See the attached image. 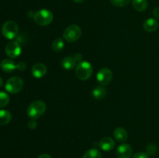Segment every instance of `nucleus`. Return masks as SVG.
Listing matches in <instances>:
<instances>
[{"label": "nucleus", "mask_w": 159, "mask_h": 158, "mask_svg": "<svg viewBox=\"0 0 159 158\" xmlns=\"http://www.w3.org/2000/svg\"><path fill=\"white\" fill-rule=\"evenodd\" d=\"M93 72V68L91 64L86 60H82L78 64L75 68V74L81 81H86L91 77Z\"/></svg>", "instance_id": "2"}, {"label": "nucleus", "mask_w": 159, "mask_h": 158, "mask_svg": "<svg viewBox=\"0 0 159 158\" xmlns=\"http://www.w3.org/2000/svg\"><path fill=\"white\" fill-rule=\"evenodd\" d=\"M35 120L36 119H31V120H30L29 122H28V127H29V129H34L37 128V123Z\"/></svg>", "instance_id": "25"}, {"label": "nucleus", "mask_w": 159, "mask_h": 158, "mask_svg": "<svg viewBox=\"0 0 159 158\" xmlns=\"http://www.w3.org/2000/svg\"><path fill=\"white\" fill-rule=\"evenodd\" d=\"M99 147L103 151H110L114 149L115 141L111 137L106 136L99 141Z\"/></svg>", "instance_id": "11"}, {"label": "nucleus", "mask_w": 159, "mask_h": 158, "mask_svg": "<svg viewBox=\"0 0 159 158\" xmlns=\"http://www.w3.org/2000/svg\"><path fill=\"white\" fill-rule=\"evenodd\" d=\"M16 68L18 70H20V71H24V70L26 69V64L23 61L19 62L16 64Z\"/></svg>", "instance_id": "26"}, {"label": "nucleus", "mask_w": 159, "mask_h": 158, "mask_svg": "<svg viewBox=\"0 0 159 158\" xmlns=\"http://www.w3.org/2000/svg\"><path fill=\"white\" fill-rule=\"evenodd\" d=\"M53 19V13L48 9H40L35 12L34 15V20L36 24L40 26H45L51 24Z\"/></svg>", "instance_id": "3"}, {"label": "nucleus", "mask_w": 159, "mask_h": 158, "mask_svg": "<svg viewBox=\"0 0 159 158\" xmlns=\"http://www.w3.org/2000/svg\"><path fill=\"white\" fill-rule=\"evenodd\" d=\"M132 5L134 8L138 12L145 11L148 6L147 0H132Z\"/></svg>", "instance_id": "18"}, {"label": "nucleus", "mask_w": 159, "mask_h": 158, "mask_svg": "<svg viewBox=\"0 0 159 158\" xmlns=\"http://www.w3.org/2000/svg\"><path fill=\"white\" fill-rule=\"evenodd\" d=\"M38 158H51V156L50 155L47 154V153H43V154L40 155L38 156Z\"/></svg>", "instance_id": "29"}, {"label": "nucleus", "mask_w": 159, "mask_h": 158, "mask_svg": "<svg viewBox=\"0 0 159 158\" xmlns=\"http://www.w3.org/2000/svg\"><path fill=\"white\" fill-rule=\"evenodd\" d=\"M130 0H110L112 4L116 7H124L127 6Z\"/></svg>", "instance_id": "22"}, {"label": "nucleus", "mask_w": 159, "mask_h": 158, "mask_svg": "<svg viewBox=\"0 0 159 158\" xmlns=\"http://www.w3.org/2000/svg\"><path fill=\"white\" fill-rule=\"evenodd\" d=\"M82 158H102V155L97 149L92 148L85 152Z\"/></svg>", "instance_id": "20"}, {"label": "nucleus", "mask_w": 159, "mask_h": 158, "mask_svg": "<svg viewBox=\"0 0 159 158\" xmlns=\"http://www.w3.org/2000/svg\"><path fill=\"white\" fill-rule=\"evenodd\" d=\"M73 57H74L75 60L77 62V64H79L80 62L82 61V55L81 54H75Z\"/></svg>", "instance_id": "27"}, {"label": "nucleus", "mask_w": 159, "mask_h": 158, "mask_svg": "<svg viewBox=\"0 0 159 158\" xmlns=\"http://www.w3.org/2000/svg\"><path fill=\"white\" fill-rule=\"evenodd\" d=\"M96 79L99 84L102 86L109 85L113 79V72L107 68H103L99 71L96 75Z\"/></svg>", "instance_id": "7"}, {"label": "nucleus", "mask_w": 159, "mask_h": 158, "mask_svg": "<svg viewBox=\"0 0 159 158\" xmlns=\"http://www.w3.org/2000/svg\"><path fill=\"white\" fill-rule=\"evenodd\" d=\"M12 119V115L9 111L0 109V125H4L9 123Z\"/></svg>", "instance_id": "17"}, {"label": "nucleus", "mask_w": 159, "mask_h": 158, "mask_svg": "<svg viewBox=\"0 0 159 158\" xmlns=\"http://www.w3.org/2000/svg\"><path fill=\"white\" fill-rule=\"evenodd\" d=\"M78 65L74 57H66L62 60L61 67L65 70H72Z\"/></svg>", "instance_id": "16"}, {"label": "nucleus", "mask_w": 159, "mask_h": 158, "mask_svg": "<svg viewBox=\"0 0 159 158\" xmlns=\"http://www.w3.org/2000/svg\"><path fill=\"white\" fill-rule=\"evenodd\" d=\"M73 1H74L75 3H82L85 0H73Z\"/></svg>", "instance_id": "30"}, {"label": "nucleus", "mask_w": 159, "mask_h": 158, "mask_svg": "<svg viewBox=\"0 0 159 158\" xmlns=\"http://www.w3.org/2000/svg\"><path fill=\"white\" fill-rule=\"evenodd\" d=\"M48 71L46 65L42 63L35 64L31 68V72H32L33 76L36 78H41L44 77Z\"/></svg>", "instance_id": "10"}, {"label": "nucleus", "mask_w": 159, "mask_h": 158, "mask_svg": "<svg viewBox=\"0 0 159 158\" xmlns=\"http://www.w3.org/2000/svg\"><path fill=\"white\" fill-rule=\"evenodd\" d=\"M113 136L118 142H125L128 138V133L124 128L118 127V128L115 129L114 132H113Z\"/></svg>", "instance_id": "14"}, {"label": "nucleus", "mask_w": 159, "mask_h": 158, "mask_svg": "<svg viewBox=\"0 0 159 158\" xmlns=\"http://www.w3.org/2000/svg\"><path fill=\"white\" fill-rule=\"evenodd\" d=\"M107 88L102 85H98L93 90V96L96 100H102L107 95Z\"/></svg>", "instance_id": "15"}, {"label": "nucleus", "mask_w": 159, "mask_h": 158, "mask_svg": "<svg viewBox=\"0 0 159 158\" xmlns=\"http://www.w3.org/2000/svg\"><path fill=\"white\" fill-rule=\"evenodd\" d=\"M131 147L127 143H123L117 147L116 151L118 158H130L132 155Z\"/></svg>", "instance_id": "9"}, {"label": "nucleus", "mask_w": 159, "mask_h": 158, "mask_svg": "<svg viewBox=\"0 0 159 158\" xmlns=\"http://www.w3.org/2000/svg\"><path fill=\"white\" fill-rule=\"evenodd\" d=\"M143 27L146 32H155L158 28V22L154 18H149L144 21Z\"/></svg>", "instance_id": "13"}, {"label": "nucleus", "mask_w": 159, "mask_h": 158, "mask_svg": "<svg viewBox=\"0 0 159 158\" xmlns=\"http://www.w3.org/2000/svg\"><path fill=\"white\" fill-rule=\"evenodd\" d=\"M47 105L44 102L37 100L33 102L27 108V115L30 119H37L41 117L46 112Z\"/></svg>", "instance_id": "1"}, {"label": "nucleus", "mask_w": 159, "mask_h": 158, "mask_svg": "<svg viewBox=\"0 0 159 158\" xmlns=\"http://www.w3.org/2000/svg\"><path fill=\"white\" fill-rule=\"evenodd\" d=\"M19 26L15 21H6L2 27V33L8 40H12L18 36Z\"/></svg>", "instance_id": "4"}, {"label": "nucleus", "mask_w": 159, "mask_h": 158, "mask_svg": "<svg viewBox=\"0 0 159 158\" xmlns=\"http://www.w3.org/2000/svg\"><path fill=\"white\" fill-rule=\"evenodd\" d=\"M52 50L56 53H59L63 50L65 47V42L61 38H57L53 41L52 45H51Z\"/></svg>", "instance_id": "19"}, {"label": "nucleus", "mask_w": 159, "mask_h": 158, "mask_svg": "<svg viewBox=\"0 0 159 158\" xmlns=\"http://www.w3.org/2000/svg\"><path fill=\"white\" fill-rule=\"evenodd\" d=\"M6 90L10 94H17L23 88V79L18 76H13L7 80L6 83Z\"/></svg>", "instance_id": "6"}, {"label": "nucleus", "mask_w": 159, "mask_h": 158, "mask_svg": "<svg viewBox=\"0 0 159 158\" xmlns=\"http://www.w3.org/2000/svg\"><path fill=\"white\" fill-rule=\"evenodd\" d=\"M5 51H6V55L10 58H16L20 55L22 52L21 46L16 41L9 42L6 44Z\"/></svg>", "instance_id": "8"}, {"label": "nucleus", "mask_w": 159, "mask_h": 158, "mask_svg": "<svg viewBox=\"0 0 159 158\" xmlns=\"http://www.w3.org/2000/svg\"><path fill=\"white\" fill-rule=\"evenodd\" d=\"M153 15L155 18L159 19V7H156L153 10Z\"/></svg>", "instance_id": "28"}, {"label": "nucleus", "mask_w": 159, "mask_h": 158, "mask_svg": "<svg viewBox=\"0 0 159 158\" xmlns=\"http://www.w3.org/2000/svg\"><path fill=\"white\" fill-rule=\"evenodd\" d=\"M2 85H3V80H2V78L0 77V88H1V87H2Z\"/></svg>", "instance_id": "31"}, {"label": "nucleus", "mask_w": 159, "mask_h": 158, "mask_svg": "<svg viewBox=\"0 0 159 158\" xmlns=\"http://www.w3.org/2000/svg\"><path fill=\"white\" fill-rule=\"evenodd\" d=\"M81 36H82V29L80 26L75 24L68 26L63 33L64 39L69 43L77 41Z\"/></svg>", "instance_id": "5"}, {"label": "nucleus", "mask_w": 159, "mask_h": 158, "mask_svg": "<svg viewBox=\"0 0 159 158\" xmlns=\"http://www.w3.org/2000/svg\"><path fill=\"white\" fill-rule=\"evenodd\" d=\"M132 158H149L148 154L144 152H138V153H135Z\"/></svg>", "instance_id": "24"}, {"label": "nucleus", "mask_w": 159, "mask_h": 158, "mask_svg": "<svg viewBox=\"0 0 159 158\" xmlns=\"http://www.w3.org/2000/svg\"><path fill=\"white\" fill-rule=\"evenodd\" d=\"M0 68L4 72L10 74L16 68V64L11 59H4L0 63Z\"/></svg>", "instance_id": "12"}, {"label": "nucleus", "mask_w": 159, "mask_h": 158, "mask_svg": "<svg viewBox=\"0 0 159 158\" xmlns=\"http://www.w3.org/2000/svg\"><path fill=\"white\" fill-rule=\"evenodd\" d=\"M16 38V41L21 45V44H24V43H26V42L28 41V39H29V37H28V36L26 35V34L21 33L20 35L17 36Z\"/></svg>", "instance_id": "23"}, {"label": "nucleus", "mask_w": 159, "mask_h": 158, "mask_svg": "<svg viewBox=\"0 0 159 158\" xmlns=\"http://www.w3.org/2000/svg\"><path fill=\"white\" fill-rule=\"evenodd\" d=\"M9 96L4 91H0V108H4L9 104Z\"/></svg>", "instance_id": "21"}]
</instances>
